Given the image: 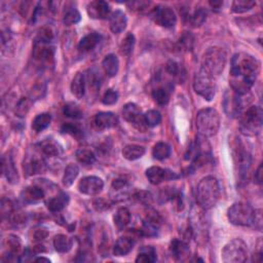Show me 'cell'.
<instances>
[{
    "mask_svg": "<svg viewBox=\"0 0 263 263\" xmlns=\"http://www.w3.org/2000/svg\"><path fill=\"white\" fill-rule=\"evenodd\" d=\"M260 72V62L246 53H238L231 59L229 82L231 90L239 94L250 93Z\"/></svg>",
    "mask_w": 263,
    "mask_h": 263,
    "instance_id": "6da1fadb",
    "label": "cell"
},
{
    "mask_svg": "<svg viewBox=\"0 0 263 263\" xmlns=\"http://www.w3.org/2000/svg\"><path fill=\"white\" fill-rule=\"evenodd\" d=\"M220 197V186L216 178L205 177L196 187V202L204 210L212 209Z\"/></svg>",
    "mask_w": 263,
    "mask_h": 263,
    "instance_id": "7a4b0ae2",
    "label": "cell"
},
{
    "mask_svg": "<svg viewBox=\"0 0 263 263\" xmlns=\"http://www.w3.org/2000/svg\"><path fill=\"white\" fill-rule=\"evenodd\" d=\"M220 115L214 108H204L197 112L196 129L203 138H211L218 133Z\"/></svg>",
    "mask_w": 263,
    "mask_h": 263,
    "instance_id": "3957f363",
    "label": "cell"
},
{
    "mask_svg": "<svg viewBox=\"0 0 263 263\" xmlns=\"http://www.w3.org/2000/svg\"><path fill=\"white\" fill-rule=\"evenodd\" d=\"M257 211L246 203L233 204L227 211V217L231 224L237 226H255Z\"/></svg>",
    "mask_w": 263,
    "mask_h": 263,
    "instance_id": "277c9868",
    "label": "cell"
},
{
    "mask_svg": "<svg viewBox=\"0 0 263 263\" xmlns=\"http://www.w3.org/2000/svg\"><path fill=\"white\" fill-rule=\"evenodd\" d=\"M226 61L227 56L225 51L218 46H214L205 53L202 61V68L210 73L212 76H218L224 70Z\"/></svg>",
    "mask_w": 263,
    "mask_h": 263,
    "instance_id": "5b68a950",
    "label": "cell"
},
{
    "mask_svg": "<svg viewBox=\"0 0 263 263\" xmlns=\"http://www.w3.org/2000/svg\"><path fill=\"white\" fill-rule=\"evenodd\" d=\"M252 101L250 93L239 94L234 91L226 93L224 99V109L228 116L238 117L245 112Z\"/></svg>",
    "mask_w": 263,
    "mask_h": 263,
    "instance_id": "8992f818",
    "label": "cell"
},
{
    "mask_svg": "<svg viewBox=\"0 0 263 263\" xmlns=\"http://www.w3.org/2000/svg\"><path fill=\"white\" fill-rule=\"evenodd\" d=\"M241 132L246 136L254 137L262 129V110L258 106H250L242 114Z\"/></svg>",
    "mask_w": 263,
    "mask_h": 263,
    "instance_id": "52a82bcc",
    "label": "cell"
},
{
    "mask_svg": "<svg viewBox=\"0 0 263 263\" xmlns=\"http://www.w3.org/2000/svg\"><path fill=\"white\" fill-rule=\"evenodd\" d=\"M193 89L197 95L211 101L215 97L216 93L215 77L201 67L199 72H196L194 75Z\"/></svg>",
    "mask_w": 263,
    "mask_h": 263,
    "instance_id": "ba28073f",
    "label": "cell"
},
{
    "mask_svg": "<svg viewBox=\"0 0 263 263\" xmlns=\"http://www.w3.org/2000/svg\"><path fill=\"white\" fill-rule=\"evenodd\" d=\"M248 248L241 239H234L224 246L221 257L225 263H243L247 260Z\"/></svg>",
    "mask_w": 263,
    "mask_h": 263,
    "instance_id": "9c48e42d",
    "label": "cell"
},
{
    "mask_svg": "<svg viewBox=\"0 0 263 263\" xmlns=\"http://www.w3.org/2000/svg\"><path fill=\"white\" fill-rule=\"evenodd\" d=\"M152 20L161 27L172 28L176 25L177 17L175 12L169 6H157L151 13Z\"/></svg>",
    "mask_w": 263,
    "mask_h": 263,
    "instance_id": "30bf717a",
    "label": "cell"
},
{
    "mask_svg": "<svg viewBox=\"0 0 263 263\" xmlns=\"http://www.w3.org/2000/svg\"><path fill=\"white\" fill-rule=\"evenodd\" d=\"M123 116L130 124H133L138 130L144 131L147 126L144 121V114L135 103H128L123 108Z\"/></svg>",
    "mask_w": 263,
    "mask_h": 263,
    "instance_id": "8fae6325",
    "label": "cell"
},
{
    "mask_svg": "<svg viewBox=\"0 0 263 263\" xmlns=\"http://www.w3.org/2000/svg\"><path fill=\"white\" fill-rule=\"evenodd\" d=\"M234 163H236L237 172L243 179L246 176L251 166V154L249 150L244 147L241 143L238 144L236 150H234Z\"/></svg>",
    "mask_w": 263,
    "mask_h": 263,
    "instance_id": "7c38bea8",
    "label": "cell"
},
{
    "mask_svg": "<svg viewBox=\"0 0 263 263\" xmlns=\"http://www.w3.org/2000/svg\"><path fill=\"white\" fill-rule=\"evenodd\" d=\"M77 187L79 192L82 194L97 195L102 191L103 187H104V182L99 177L88 176L82 178L78 182Z\"/></svg>",
    "mask_w": 263,
    "mask_h": 263,
    "instance_id": "4fadbf2b",
    "label": "cell"
},
{
    "mask_svg": "<svg viewBox=\"0 0 263 263\" xmlns=\"http://www.w3.org/2000/svg\"><path fill=\"white\" fill-rule=\"evenodd\" d=\"M146 178L151 184L158 185L166 180L177 179L178 176L174 172L167 170V169H163L161 167H150L146 170Z\"/></svg>",
    "mask_w": 263,
    "mask_h": 263,
    "instance_id": "5bb4252c",
    "label": "cell"
},
{
    "mask_svg": "<svg viewBox=\"0 0 263 263\" xmlns=\"http://www.w3.org/2000/svg\"><path fill=\"white\" fill-rule=\"evenodd\" d=\"M87 12L90 18L95 20H104L110 15V6L106 1L103 0H96L92 1L87 6Z\"/></svg>",
    "mask_w": 263,
    "mask_h": 263,
    "instance_id": "9a60e30c",
    "label": "cell"
},
{
    "mask_svg": "<svg viewBox=\"0 0 263 263\" xmlns=\"http://www.w3.org/2000/svg\"><path fill=\"white\" fill-rule=\"evenodd\" d=\"M94 125L100 131L111 129L118 125V118L112 112H99L94 118Z\"/></svg>",
    "mask_w": 263,
    "mask_h": 263,
    "instance_id": "2e32d148",
    "label": "cell"
},
{
    "mask_svg": "<svg viewBox=\"0 0 263 263\" xmlns=\"http://www.w3.org/2000/svg\"><path fill=\"white\" fill-rule=\"evenodd\" d=\"M171 255L177 261H184L190 255V249L188 245L182 240H173L170 245Z\"/></svg>",
    "mask_w": 263,
    "mask_h": 263,
    "instance_id": "e0dca14e",
    "label": "cell"
},
{
    "mask_svg": "<svg viewBox=\"0 0 263 263\" xmlns=\"http://www.w3.org/2000/svg\"><path fill=\"white\" fill-rule=\"evenodd\" d=\"M2 173L6 177V179L9 183L16 184L19 182V175L18 171L15 167V163L13 157L8 153L2 157Z\"/></svg>",
    "mask_w": 263,
    "mask_h": 263,
    "instance_id": "ac0fdd59",
    "label": "cell"
},
{
    "mask_svg": "<svg viewBox=\"0 0 263 263\" xmlns=\"http://www.w3.org/2000/svg\"><path fill=\"white\" fill-rule=\"evenodd\" d=\"M128 24L127 17L121 11H115L109 17V26L112 33L119 34L123 32Z\"/></svg>",
    "mask_w": 263,
    "mask_h": 263,
    "instance_id": "d6986e66",
    "label": "cell"
},
{
    "mask_svg": "<svg viewBox=\"0 0 263 263\" xmlns=\"http://www.w3.org/2000/svg\"><path fill=\"white\" fill-rule=\"evenodd\" d=\"M22 200L27 204H34L41 201L44 197V190L39 186L31 185L28 186L22 191Z\"/></svg>",
    "mask_w": 263,
    "mask_h": 263,
    "instance_id": "ffe728a7",
    "label": "cell"
},
{
    "mask_svg": "<svg viewBox=\"0 0 263 263\" xmlns=\"http://www.w3.org/2000/svg\"><path fill=\"white\" fill-rule=\"evenodd\" d=\"M33 56L36 60H39L41 62H50V60L54 57V49L51 48L50 45H46V43L37 42L34 46Z\"/></svg>",
    "mask_w": 263,
    "mask_h": 263,
    "instance_id": "44dd1931",
    "label": "cell"
},
{
    "mask_svg": "<svg viewBox=\"0 0 263 263\" xmlns=\"http://www.w3.org/2000/svg\"><path fill=\"white\" fill-rule=\"evenodd\" d=\"M101 41V35L98 33H90L80 39L78 50L82 53L92 52Z\"/></svg>",
    "mask_w": 263,
    "mask_h": 263,
    "instance_id": "7402d4cb",
    "label": "cell"
},
{
    "mask_svg": "<svg viewBox=\"0 0 263 263\" xmlns=\"http://www.w3.org/2000/svg\"><path fill=\"white\" fill-rule=\"evenodd\" d=\"M87 78L83 73H77L71 82V93L77 99H81L86 94Z\"/></svg>",
    "mask_w": 263,
    "mask_h": 263,
    "instance_id": "603a6c76",
    "label": "cell"
},
{
    "mask_svg": "<svg viewBox=\"0 0 263 263\" xmlns=\"http://www.w3.org/2000/svg\"><path fill=\"white\" fill-rule=\"evenodd\" d=\"M134 247V242L132 239L123 237L119 238L113 246V254L114 256L121 257V256H126L129 253L132 251Z\"/></svg>",
    "mask_w": 263,
    "mask_h": 263,
    "instance_id": "cb8c5ba5",
    "label": "cell"
},
{
    "mask_svg": "<svg viewBox=\"0 0 263 263\" xmlns=\"http://www.w3.org/2000/svg\"><path fill=\"white\" fill-rule=\"evenodd\" d=\"M102 67L109 77H114L119 69V62L115 55H107L102 62Z\"/></svg>",
    "mask_w": 263,
    "mask_h": 263,
    "instance_id": "d4e9b609",
    "label": "cell"
},
{
    "mask_svg": "<svg viewBox=\"0 0 263 263\" xmlns=\"http://www.w3.org/2000/svg\"><path fill=\"white\" fill-rule=\"evenodd\" d=\"M69 202L68 194H66L65 192H60L56 196L52 197V199L48 202V209L53 212V213H58L62 211L66 206H67Z\"/></svg>",
    "mask_w": 263,
    "mask_h": 263,
    "instance_id": "484cf974",
    "label": "cell"
},
{
    "mask_svg": "<svg viewBox=\"0 0 263 263\" xmlns=\"http://www.w3.org/2000/svg\"><path fill=\"white\" fill-rule=\"evenodd\" d=\"M132 215L128 208H119L113 216V222L117 229L123 230L125 229L131 222Z\"/></svg>",
    "mask_w": 263,
    "mask_h": 263,
    "instance_id": "4316f807",
    "label": "cell"
},
{
    "mask_svg": "<svg viewBox=\"0 0 263 263\" xmlns=\"http://www.w3.org/2000/svg\"><path fill=\"white\" fill-rule=\"evenodd\" d=\"M145 154V148L136 144H129L123 149V156L128 161H137Z\"/></svg>",
    "mask_w": 263,
    "mask_h": 263,
    "instance_id": "83f0119b",
    "label": "cell"
},
{
    "mask_svg": "<svg viewBox=\"0 0 263 263\" xmlns=\"http://www.w3.org/2000/svg\"><path fill=\"white\" fill-rule=\"evenodd\" d=\"M73 241L65 234H58L54 239V247L59 253H67L71 250Z\"/></svg>",
    "mask_w": 263,
    "mask_h": 263,
    "instance_id": "f1b7e54d",
    "label": "cell"
},
{
    "mask_svg": "<svg viewBox=\"0 0 263 263\" xmlns=\"http://www.w3.org/2000/svg\"><path fill=\"white\" fill-rule=\"evenodd\" d=\"M24 170L28 175L40 174L45 171V163L42 158H32L24 166Z\"/></svg>",
    "mask_w": 263,
    "mask_h": 263,
    "instance_id": "f546056e",
    "label": "cell"
},
{
    "mask_svg": "<svg viewBox=\"0 0 263 263\" xmlns=\"http://www.w3.org/2000/svg\"><path fill=\"white\" fill-rule=\"evenodd\" d=\"M157 259L156 251L151 246H145L141 248L139 254L136 258V262L138 263H152Z\"/></svg>",
    "mask_w": 263,
    "mask_h": 263,
    "instance_id": "4dcf8cb0",
    "label": "cell"
},
{
    "mask_svg": "<svg viewBox=\"0 0 263 263\" xmlns=\"http://www.w3.org/2000/svg\"><path fill=\"white\" fill-rule=\"evenodd\" d=\"M52 116L49 113H41L37 115L32 121V130L36 133H40L51 125Z\"/></svg>",
    "mask_w": 263,
    "mask_h": 263,
    "instance_id": "1f68e13d",
    "label": "cell"
},
{
    "mask_svg": "<svg viewBox=\"0 0 263 263\" xmlns=\"http://www.w3.org/2000/svg\"><path fill=\"white\" fill-rule=\"evenodd\" d=\"M171 91L165 87H158L152 91V98L158 105H167L170 101Z\"/></svg>",
    "mask_w": 263,
    "mask_h": 263,
    "instance_id": "d6a6232c",
    "label": "cell"
},
{
    "mask_svg": "<svg viewBox=\"0 0 263 263\" xmlns=\"http://www.w3.org/2000/svg\"><path fill=\"white\" fill-rule=\"evenodd\" d=\"M152 155L154 158L163 161L171 155V147L165 142H158L152 148Z\"/></svg>",
    "mask_w": 263,
    "mask_h": 263,
    "instance_id": "836d02e7",
    "label": "cell"
},
{
    "mask_svg": "<svg viewBox=\"0 0 263 263\" xmlns=\"http://www.w3.org/2000/svg\"><path fill=\"white\" fill-rule=\"evenodd\" d=\"M79 174V169L76 165L70 164L69 166H67V168L65 169V173H64V177H63V184L66 187H69L73 184L74 180L76 179V177Z\"/></svg>",
    "mask_w": 263,
    "mask_h": 263,
    "instance_id": "e575fe53",
    "label": "cell"
},
{
    "mask_svg": "<svg viewBox=\"0 0 263 263\" xmlns=\"http://www.w3.org/2000/svg\"><path fill=\"white\" fill-rule=\"evenodd\" d=\"M256 5V2L253 0H236L232 3V12L236 14L247 13Z\"/></svg>",
    "mask_w": 263,
    "mask_h": 263,
    "instance_id": "d590c367",
    "label": "cell"
},
{
    "mask_svg": "<svg viewBox=\"0 0 263 263\" xmlns=\"http://www.w3.org/2000/svg\"><path fill=\"white\" fill-rule=\"evenodd\" d=\"M5 246L8 250L9 255H16L18 254L19 251L21 250L22 243H21V240L19 239V237L11 234V236H8L5 239Z\"/></svg>",
    "mask_w": 263,
    "mask_h": 263,
    "instance_id": "8d00e7d4",
    "label": "cell"
},
{
    "mask_svg": "<svg viewBox=\"0 0 263 263\" xmlns=\"http://www.w3.org/2000/svg\"><path fill=\"white\" fill-rule=\"evenodd\" d=\"M77 161L82 165H93L96 161V156L93 151L87 148H80L76 151Z\"/></svg>",
    "mask_w": 263,
    "mask_h": 263,
    "instance_id": "74e56055",
    "label": "cell"
},
{
    "mask_svg": "<svg viewBox=\"0 0 263 263\" xmlns=\"http://www.w3.org/2000/svg\"><path fill=\"white\" fill-rule=\"evenodd\" d=\"M63 112L66 116L70 117V118L79 119L82 117L81 109L79 108V106L77 104H75V103H73V102L66 103L65 106L63 107Z\"/></svg>",
    "mask_w": 263,
    "mask_h": 263,
    "instance_id": "f35d334b",
    "label": "cell"
},
{
    "mask_svg": "<svg viewBox=\"0 0 263 263\" xmlns=\"http://www.w3.org/2000/svg\"><path fill=\"white\" fill-rule=\"evenodd\" d=\"M144 121L147 128H155L162 121V115L157 110H148L144 114Z\"/></svg>",
    "mask_w": 263,
    "mask_h": 263,
    "instance_id": "ab89813d",
    "label": "cell"
},
{
    "mask_svg": "<svg viewBox=\"0 0 263 263\" xmlns=\"http://www.w3.org/2000/svg\"><path fill=\"white\" fill-rule=\"evenodd\" d=\"M206 19H207V12L203 7H200L188 18V21L192 27L199 28L206 22Z\"/></svg>",
    "mask_w": 263,
    "mask_h": 263,
    "instance_id": "60d3db41",
    "label": "cell"
},
{
    "mask_svg": "<svg viewBox=\"0 0 263 263\" xmlns=\"http://www.w3.org/2000/svg\"><path fill=\"white\" fill-rule=\"evenodd\" d=\"M80 14L77 11L76 8H69L67 11L65 12L64 16H63V23L67 26H71V25H75L77 24L80 21Z\"/></svg>",
    "mask_w": 263,
    "mask_h": 263,
    "instance_id": "b9f144b4",
    "label": "cell"
},
{
    "mask_svg": "<svg viewBox=\"0 0 263 263\" xmlns=\"http://www.w3.org/2000/svg\"><path fill=\"white\" fill-rule=\"evenodd\" d=\"M41 150L43 154L48 156H58L62 152L61 147L57 143L54 142V141H50V140L45 141L44 143H42Z\"/></svg>",
    "mask_w": 263,
    "mask_h": 263,
    "instance_id": "7bdbcfd3",
    "label": "cell"
},
{
    "mask_svg": "<svg viewBox=\"0 0 263 263\" xmlns=\"http://www.w3.org/2000/svg\"><path fill=\"white\" fill-rule=\"evenodd\" d=\"M135 41V36L132 33H129L120 44V53L125 56H129L134 50Z\"/></svg>",
    "mask_w": 263,
    "mask_h": 263,
    "instance_id": "ee69618b",
    "label": "cell"
},
{
    "mask_svg": "<svg viewBox=\"0 0 263 263\" xmlns=\"http://www.w3.org/2000/svg\"><path fill=\"white\" fill-rule=\"evenodd\" d=\"M193 42H194L193 36L188 32H184V34L180 37L179 41H178V45H179V49H181L182 51L188 52L192 50Z\"/></svg>",
    "mask_w": 263,
    "mask_h": 263,
    "instance_id": "f6af8a7d",
    "label": "cell"
},
{
    "mask_svg": "<svg viewBox=\"0 0 263 263\" xmlns=\"http://www.w3.org/2000/svg\"><path fill=\"white\" fill-rule=\"evenodd\" d=\"M54 37V32L51 27H43L37 34V42L49 43Z\"/></svg>",
    "mask_w": 263,
    "mask_h": 263,
    "instance_id": "bcb514c9",
    "label": "cell"
},
{
    "mask_svg": "<svg viewBox=\"0 0 263 263\" xmlns=\"http://www.w3.org/2000/svg\"><path fill=\"white\" fill-rule=\"evenodd\" d=\"M30 109V103L27 98H22L19 101L17 108H16V114L19 117H24L28 113V111Z\"/></svg>",
    "mask_w": 263,
    "mask_h": 263,
    "instance_id": "7dc6e473",
    "label": "cell"
},
{
    "mask_svg": "<svg viewBox=\"0 0 263 263\" xmlns=\"http://www.w3.org/2000/svg\"><path fill=\"white\" fill-rule=\"evenodd\" d=\"M166 70L168 73H170L172 76H174L176 78H180L181 75H183L182 74V67L179 64L174 62V61H170L167 64Z\"/></svg>",
    "mask_w": 263,
    "mask_h": 263,
    "instance_id": "c3c4849f",
    "label": "cell"
},
{
    "mask_svg": "<svg viewBox=\"0 0 263 263\" xmlns=\"http://www.w3.org/2000/svg\"><path fill=\"white\" fill-rule=\"evenodd\" d=\"M118 101V93L113 90H108L102 98V102L104 105H114Z\"/></svg>",
    "mask_w": 263,
    "mask_h": 263,
    "instance_id": "681fc988",
    "label": "cell"
},
{
    "mask_svg": "<svg viewBox=\"0 0 263 263\" xmlns=\"http://www.w3.org/2000/svg\"><path fill=\"white\" fill-rule=\"evenodd\" d=\"M62 132L63 133H66V134H70L72 136H78L80 134V130L77 126L75 125H72V124H65L63 127H62Z\"/></svg>",
    "mask_w": 263,
    "mask_h": 263,
    "instance_id": "f907efd6",
    "label": "cell"
},
{
    "mask_svg": "<svg viewBox=\"0 0 263 263\" xmlns=\"http://www.w3.org/2000/svg\"><path fill=\"white\" fill-rule=\"evenodd\" d=\"M135 199L143 204H150L151 202V194L147 191H140L135 194Z\"/></svg>",
    "mask_w": 263,
    "mask_h": 263,
    "instance_id": "816d5d0a",
    "label": "cell"
},
{
    "mask_svg": "<svg viewBox=\"0 0 263 263\" xmlns=\"http://www.w3.org/2000/svg\"><path fill=\"white\" fill-rule=\"evenodd\" d=\"M127 185H128V181L126 179H124V178H119V179L114 180L113 183H112V189L119 191L121 189L126 188Z\"/></svg>",
    "mask_w": 263,
    "mask_h": 263,
    "instance_id": "f5cc1de1",
    "label": "cell"
},
{
    "mask_svg": "<svg viewBox=\"0 0 263 263\" xmlns=\"http://www.w3.org/2000/svg\"><path fill=\"white\" fill-rule=\"evenodd\" d=\"M255 180L258 184L262 183V165L259 166L257 172L255 173Z\"/></svg>",
    "mask_w": 263,
    "mask_h": 263,
    "instance_id": "db71d44e",
    "label": "cell"
},
{
    "mask_svg": "<svg viewBox=\"0 0 263 263\" xmlns=\"http://www.w3.org/2000/svg\"><path fill=\"white\" fill-rule=\"evenodd\" d=\"M46 236H48V232H46L45 230H38V231H37L36 232V234H35V238L37 239V240H43Z\"/></svg>",
    "mask_w": 263,
    "mask_h": 263,
    "instance_id": "11a10c76",
    "label": "cell"
},
{
    "mask_svg": "<svg viewBox=\"0 0 263 263\" xmlns=\"http://www.w3.org/2000/svg\"><path fill=\"white\" fill-rule=\"evenodd\" d=\"M209 3L213 9H220V7L223 5L222 1H210Z\"/></svg>",
    "mask_w": 263,
    "mask_h": 263,
    "instance_id": "9f6ffc18",
    "label": "cell"
},
{
    "mask_svg": "<svg viewBox=\"0 0 263 263\" xmlns=\"http://www.w3.org/2000/svg\"><path fill=\"white\" fill-rule=\"evenodd\" d=\"M35 261H36V262H48V263H50V262H51V260H50V259H48V258H44V257L36 258V259H35Z\"/></svg>",
    "mask_w": 263,
    "mask_h": 263,
    "instance_id": "6f0895ef",
    "label": "cell"
}]
</instances>
